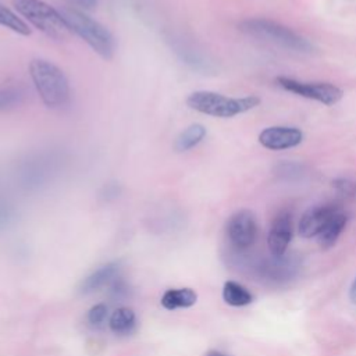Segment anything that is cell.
<instances>
[{
    "label": "cell",
    "mask_w": 356,
    "mask_h": 356,
    "mask_svg": "<svg viewBox=\"0 0 356 356\" xmlns=\"http://www.w3.org/2000/svg\"><path fill=\"white\" fill-rule=\"evenodd\" d=\"M222 299L229 306L242 307L253 302V295L239 282L227 281L222 286Z\"/></svg>",
    "instance_id": "obj_16"
},
{
    "label": "cell",
    "mask_w": 356,
    "mask_h": 356,
    "mask_svg": "<svg viewBox=\"0 0 356 356\" xmlns=\"http://www.w3.org/2000/svg\"><path fill=\"white\" fill-rule=\"evenodd\" d=\"M349 299H350L353 303H356V278L353 280V282H352V285H350V288H349Z\"/></svg>",
    "instance_id": "obj_23"
},
{
    "label": "cell",
    "mask_w": 356,
    "mask_h": 356,
    "mask_svg": "<svg viewBox=\"0 0 356 356\" xmlns=\"http://www.w3.org/2000/svg\"><path fill=\"white\" fill-rule=\"evenodd\" d=\"M197 295L191 288H174L167 289L161 296V306L167 310L186 309L196 303Z\"/></svg>",
    "instance_id": "obj_12"
},
{
    "label": "cell",
    "mask_w": 356,
    "mask_h": 356,
    "mask_svg": "<svg viewBox=\"0 0 356 356\" xmlns=\"http://www.w3.org/2000/svg\"><path fill=\"white\" fill-rule=\"evenodd\" d=\"M334 189L343 196L355 197L356 196V182L348 178H337L332 181Z\"/></svg>",
    "instance_id": "obj_20"
},
{
    "label": "cell",
    "mask_w": 356,
    "mask_h": 356,
    "mask_svg": "<svg viewBox=\"0 0 356 356\" xmlns=\"http://www.w3.org/2000/svg\"><path fill=\"white\" fill-rule=\"evenodd\" d=\"M206 136V128L202 124H192L184 129L174 142V149L178 153L188 152L197 146Z\"/></svg>",
    "instance_id": "obj_15"
},
{
    "label": "cell",
    "mask_w": 356,
    "mask_h": 356,
    "mask_svg": "<svg viewBox=\"0 0 356 356\" xmlns=\"http://www.w3.org/2000/svg\"><path fill=\"white\" fill-rule=\"evenodd\" d=\"M292 235H293L292 217L288 211H281L273 220V224L268 231V238H267L268 249L273 253V256L280 257L286 252L292 241Z\"/></svg>",
    "instance_id": "obj_10"
},
{
    "label": "cell",
    "mask_w": 356,
    "mask_h": 356,
    "mask_svg": "<svg viewBox=\"0 0 356 356\" xmlns=\"http://www.w3.org/2000/svg\"><path fill=\"white\" fill-rule=\"evenodd\" d=\"M68 1L72 4H76L79 7H83L86 10H92L97 4V0H68Z\"/></svg>",
    "instance_id": "obj_22"
},
{
    "label": "cell",
    "mask_w": 356,
    "mask_h": 356,
    "mask_svg": "<svg viewBox=\"0 0 356 356\" xmlns=\"http://www.w3.org/2000/svg\"><path fill=\"white\" fill-rule=\"evenodd\" d=\"M206 356H228V355L221 353V352H218V350H210V352L206 353Z\"/></svg>",
    "instance_id": "obj_24"
},
{
    "label": "cell",
    "mask_w": 356,
    "mask_h": 356,
    "mask_svg": "<svg viewBox=\"0 0 356 356\" xmlns=\"http://www.w3.org/2000/svg\"><path fill=\"white\" fill-rule=\"evenodd\" d=\"M118 273H120L118 261H110L107 264H103L81 281L79 291L82 293H92L95 291H99L104 285L114 282L118 277Z\"/></svg>",
    "instance_id": "obj_11"
},
{
    "label": "cell",
    "mask_w": 356,
    "mask_h": 356,
    "mask_svg": "<svg viewBox=\"0 0 356 356\" xmlns=\"http://www.w3.org/2000/svg\"><path fill=\"white\" fill-rule=\"evenodd\" d=\"M29 74L42 102L47 107L58 108L68 103V79L56 64L43 58H33L29 63Z\"/></svg>",
    "instance_id": "obj_1"
},
{
    "label": "cell",
    "mask_w": 356,
    "mask_h": 356,
    "mask_svg": "<svg viewBox=\"0 0 356 356\" xmlns=\"http://www.w3.org/2000/svg\"><path fill=\"white\" fill-rule=\"evenodd\" d=\"M275 82L278 86L288 92L320 102L325 106H332L338 103L343 96V90L330 82H303L288 76H278Z\"/></svg>",
    "instance_id": "obj_6"
},
{
    "label": "cell",
    "mask_w": 356,
    "mask_h": 356,
    "mask_svg": "<svg viewBox=\"0 0 356 356\" xmlns=\"http://www.w3.org/2000/svg\"><path fill=\"white\" fill-rule=\"evenodd\" d=\"M108 327L118 337L131 335L136 328V314L129 307H118L108 318Z\"/></svg>",
    "instance_id": "obj_13"
},
{
    "label": "cell",
    "mask_w": 356,
    "mask_h": 356,
    "mask_svg": "<svg viewBox=\"0 0 356 356\" xmlns=\"http://www.w3.org/2000/svg\"><path fill=\"white\" fill-rule=\"evenodd\" d=\"M339 211L335 204H317L307 209L299 221V234L303 238L317 236L325 224Z\"/></svg>",
    "instance_id": "obj_9"
},
{
    "label": "cell",
    "mask_w": 356,
    "mask_h": 356,
    "mask_svg": "<svg viewBox=\"0 0 356 356\" xmlns=\"http://www.w3.org/2000/svg\"><path fill=\"white\" fill-rule=\"evenodd\" d=\"M225 232L234 248L239 250L250 248L257 238V221L254 214L246 209L235 211L227 221Z\"/></svg>",
    "instance_id": "obj_7"
},
{
    "label": "cell",
    "mask_w": 356,
    "mask_h": 356,
    "mask_svg": "<svg viewBox=\"0 0 356 356\" xmlns=\"http://www.w3.org/2000/svg\"><path fill=\"white\" fill-rule=\"evenodd\" d=\"M121 193V185L115 181L113 182H107L102 191H100V196L104 199V200H111V199H115L118 197Z\"/></svg>",
    "instance_id": "obj_21"
},
{
    "label": "cell",
    "mask_w": 356,
    "mask_h": 356,
    "mask_svg": "<svg viewBox=\"0 0 356 356\" xmlns=\"http://www.w3.org/2000/svg\"><path fill=\"white\" fill-rule=\"evenodd\" d=\"M58 11L72 33L83 39L102 58H113L114 38L104 25L72 7H63Z\"/></svg>",
    "instance_id": "obj_2"
},
{
    "label": "cell",
    "mask_w": 356,
    "mask_h": 356,
    "mask_svg": "<svg viewBox=\"0 0 356 356\" xmlns=\"http://www.w3.org/2000/svg\"><path fill=\"white\" fill-rule=\"evenodd\" d=\"M108 317V309L106 305L99 303L90 307V310L88 312V323L92 327H102Z\"/></svg>",
    "instance_id": "obj_19"
},
{
    "label": "cell",
    "mask_w": 356,
    "mask_h": 356,
    "mask_svg": "<svg viewBox=\"0 0 356 356\" xmlns=\"http://www.w3.org/2000/svg\"><path fill=\"white\" fill-rule=\"evenodd\" d=\"M22 93L15 86L0 88V110H8L19 104Z\"/></svg>",
    "instance_id": "obj_18"
},
{
    "label": "cell",
    "mask_w": 356,
    "mask_h": 356,
    "mask_svg": "<svg viewBox=\"0 0 356 356\" xmlns=\"http://www.w3.org/2000/svg\"><path fill=\"white\" fill-rule=\"evenodd\" d=\"M15 10L51 39L64 40L72 32L58 10L43 0H13Z\"/></svg>",
    "instance_id": "obj_4"
},
{
    "label": "cell",
    "mask_w": 356,
    "mask_h": 356,
    "mask_svg": "<svg viewBox=\"0 0 356 356\" xmlns=\"http://www.w3.org/2000/svg\"><path fill=\"white\" fill-rule=\"evenodd\" d=\"M239 26L248 35L268 40L274 44L282 46V47L293 50V51L310 53L313 50V44L306 38L293 32L288 26L281 25L271 19L250 18V19L241 22Z\"/></svg>",
    "instance_id": "obj_5"
},
{
    "label": "cell",
    "mask_w": 356,
    "mask_h": 356,
    "mask_svg": "<svg viewBox=\"0 0 356 356\" xmlns=\"http://www.w3.org/2000/svg\"><path fill=\"white\" fill-rule=\"evenodd\" d=\"M186 104L189 108L202 114L231 118L257 107L260 104V99L257 96L229 97L211 90H196L188 96Z\"/></svg>",
    "instance_id": "obj_3"
},
{
    "label": "cell",
    "mask_w": 356,
    "mask_h": 356,
    "mask_svg": "<svg viewBox=\"0 0 356 356\" xmlns=\"http://www.w3.org/2000/svg\"><path fill=\"white\" fill-rule=\"evenodd\" d=\"M0 25L8 28L22 36L31 35L29 26L19 17H17L11 10H8L6 6H1V4H0Z\"/></svg>",
    "instance_id": "obj_17"
},
{
    "label": "cell",
    "mask_w": 356,
    "mask_h": 356,
    "mask_svg": "<svg viewBox=\"0 0 356 356\" xmlns=\"http://www.w3.org/2000/svg\"><path fill=\"white\" fill-rule=\"evenodd\" d=\"M346 221L348 217L345 213H342L341 210L338 213L334 214V217L325 224V227L321 229V232L317 235V242L323 249H330L332 248L339 235L342 234L343 228L346 227Z\"/></svg>",
    "instance_id": "obj_14"
},
{
    "label": "cell",
    "mask_w": 356,
    "mask_h": 356,
    "mask_svg": "<svg viewBox=\"0 0 356 356\" xmlns=\"http://www.w3.org/2000/svg\"><path fill=\"white\" fill-rule=\"evenodd\" d=\"M303 132L295 127H268L259 134L261 146L270 150H284L300 145Z\"/></svg>",
    "instance_id": "obj_8"
}]
</instances>
